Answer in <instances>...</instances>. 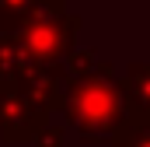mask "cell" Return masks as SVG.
I'll return each mask as SVG.
<instances>
[{"mask_svg":"<svg viewBox=\"0 0 150 147\" xmlns=\"http://www.w3.org/2000/svg\"><path fill=\"white\" fill-rule=\"evenodd\" d=\"M32 147H63V126L45 123V126L38 130V137L32 140Z\"/></svg>","mask_w":150,"mask_h":147,"instance_id":"obj_7","label":"cell"},{"mask_svg":"<svg viewBox=\"0 0 150 147\" xmlns=\"http://www.w3.org/2000/svg\"><path fill=\"white\" fill-rule=\"evenodd\" d=\"M45 123H49V112L14 77L0 74V140L4 144H32Z\"/></svg>","mask_w":150,"mask_h":147,"instance_id":"obj_3","label":"cell"},{"mask_svg":"<svg viewBox=\"0 0 150 147\" xmlns=\"http://www.w3.org/2000/svg\"><path fill=\"white\" fill-rule=\"evenodd\" d=\"M129 112H150V60H133L122 74Z\"/></svg>","mask_w":150,"mask_h":147,"instance_id":"obj_4","label":"cell"},{"mask_svg":"<svg viewBox=\"0 0 150 147\" xmlns=\"http://www.w3.org/2000/svg\"><path fill=\"white\" fill-rule=\"evenodd\" d=\"M112 147H150V112H129V119L108 137Z\"/></svg>","mask_w":150,"mask_h":147,"instance_id":"obj_5","label":"cell"},{"mask_svg":"<svg viewBox=\"0 0 150 147\" xmlns=\"http://www.w3.org/2000/svg\"><path fill=\"white\" fill-rule=\"evenodd\" d=\"M42 0H0V32H7L11 25H18L28 11H35Z\"/></svg>","mask_w":150,"mask_h":147,"instance_id":"obj_6","label":"cell"},{"mask_svg":"<svg viewBox=\"0 0 150 147\" xmlns=\"http://www.w3.org/2000/svg\"><path fill=\"white\" fill-rule=\"evenodd\" d=\"M80 28L84 18L67 7V0H42L35 11H28L18 25L4 32L18 53V67L11 77H21L35 67H67V56L77 49Z\"/></svg>","mask_w":150,"mask_h":147,"instance_id":"obj_2","label":"cell"},{"mask_svg":"<svg viewBox=\"0 0 150 147\" xmlns=\"http://www.w3.org/2000/svg\"><path fill=\"white\" fill-rule=\"evenodd\" d=\"M59 116L67 119V126H74L87 140H108L129 119L126 88H122V77L115 74L112 60H105L94 74L67 77Z\"/></svg>","mask_w":150,"mask_h":147,"instance_id":"obj_1","label":"cell"}]
</instances>
